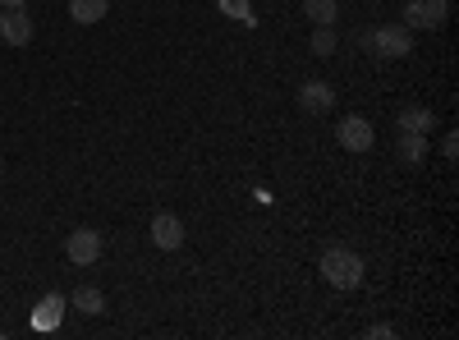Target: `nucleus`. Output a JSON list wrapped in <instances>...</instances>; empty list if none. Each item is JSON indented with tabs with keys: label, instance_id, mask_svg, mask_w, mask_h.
Returning <instances> with one entry per match:
<instances>
[{
	"label": "nucleus",
	"instance_id": "1",
	"mask_svg": "<svg viewBox=\"0 0 459 340\" xmlns=\"http://www.w3.org/2000/svg\"><path fill=\"white\" fill-rule=\"evenodd\" d=\"M317 267H322V281L335 285V290H359V285H363V257L350 253V248H340V244H331V248L322 253Z\"/></svg>",
	"mask_w": 459,
	"mask_h": 340
},
{
	"label": "nucleus",
	"instance_id": "15",
	"mask_svg": "<svg viewBox=\"0 0 459 340\" xmlns=\"http://www.w3.org/2000/svg\"><path fill=\"white\" fill-rule=\"evenodd\" d=\"M308 47H313V56H322V60H326V56H335V23H317Z\"/></svg>",
	"mask_w": 459,
	"mask_h": 340
},
{
	"label": "nucleus",
	"instance_id": "4",
	"mask_svg": "<svg viewBox=\"0 0 459 340\" xmlns=\"http://www.w3.org/2000/svg\"><path fill=\"white\" fill-rule=\"evenodd\" d=\"M335 138H340L344 153H372L377 129H372V120H363V116H344V120L335 125Z\"/></svg>",
	"mask_w": 459,
	"mask_h": 340
},
{
	"label": "nucleus",
	"instance_id": "22",
	"mask_svg": "<svg viewBox=\"0 0 459 340\" xmlns=\"http://www.w3.org/2000/svg\"><path fill=\"white\" fill-rule=\"evenodd\" d=\"M0 14H5V10H0Z\"/></svg>",
	"mask_w": 459,
	"mask_h": 340
},
{
	"label": "nucleus",
	"instance_id": "12",
	"mask_svg": "<svg viewBox=\"0 0 459 340\" xmlns=\"http://www.w3.org/2000/svg\"><path fill=\"white\" fill-rule=\"evenodd\" d=\"M69 309H79V313L97 318V313H106V294H101L97 285H79V290L69 294Z\"/></svg>",
	"mask_w": 459,
	"mask_h": 340
},
{
	"label": "nucleus",
	"instance_id": "5",
	"mask_svg": "<svg viewBox=\"0 0 459 340\" xmlns=\"http://www.w3.org/2000/svg\"><path fill=\"white\" fill-rule=\"evenodd\" d=\"M65 257L74 262V267H92V262L101 257V235L88 231V225H83V231H74V235L65 240Z\"/></svg>",
	"mask_w": 459,
	"mask_h": 340
},
{
	"label": "nucleus",
	"instance_id": "11",
	"mask_svg": "<svg viewBox=\"0 0 459 340\" xmlns=\"http://www.w3.org/2000/svg\"><path fill=\"white\" fill-rule=\"evenodd\" d=\"M65 322V299L60 294H47L42 304H37V313H32V327L37 331H56Z\"/></svg>",
	"mask_w": 459,
	"mask_h": 340
},
{
	"label": "nucleus",
	"instance_id": "2",
	"mask_svg": "<svg viewBox=\"0 0 459 340\" xmlns=\"http://www.w3.org/2000/svg\"><path fill=\"white\" fill-rule=\"evenodd\" d=\"M409 51H413V28H404V23H377L372 28V56L404 60Z\"/></svg>",
	"mask_w": 459,
	"mask_h": 340
},
{
	"label": "nucleus",
	"instance_id": "7",
	"mask_svg": "<svg viewBox=\"0 0 459 340\" xmlns=\"http://www.w3.org/2000/svg\"><path fill=\"white\" fill-rule=\"evenodd\" d=\"M152 244H157V248H166V253H175V248L184 244V221H179L175 212L152 216Z\"/></svg>",
	"mask_w": 459,
	"mask_h": 340
},
{
	"label": "nucleus",
	"instance_id": "9",
	"mask_svg": "<svg viewBox=\"0 0 459 340\" xmlns=\"http://www.w3.org/2000/svg\"><path fill=\"white\" fill-rule=\"evenodd\" d=\"M395 125H400V134H432V125H437V116L428 106H404V110H395Z\"/></svg>",
	"mask_w": 459,
	"mask_h": 340
},
{
	"label": "nucleus",
	"instance_id": "6",
	"mask_svg": "<svg viewBox=\"0 0 459 340\" xmlns=\"http://www.w3.org/2000/svg\"><path fill=\"white\" fill-rule=\"evenodd\" d=\"M299 110H308V116H331L335 110V88L322 83V79H308L299 88Z\"/></svg>",
	"mask_w": 459,
	"mask_h": 340
},
{
	"label": "nucleus",
	"instance_id": "20",
	"mask_svg": "<svg viewBox=\"0 0 459 340\" xmlns=\"http://www.w3.org/2000/svg\"><path fill=\"white\" fill-rule=\"evenodd\" d=\"M28 0H0V10H23Z\"/></svg>",
	"mask_w": 459,
	"mask_h": 340
},
{
	"label": "nucleus",
	"instance_id": "14",
	"mask_svg": "<svg viewBox=\"0 0 459 340\" xmlns=\"http://www.w3.org/2000/svg\"><path fill=\"white\" fill-rule=\"evenodd\" d=\"M303 14L313 19V28L317 23H335L340 19V0H303Z\"/></svg>",
	"mask_w": 459,
	"mask_h": 340
},
{
	"label": "nucleus",
	"instance_id": "19",
	"mask_svg": "<svg viewBox=\"0 0 459 340\" xmlns=\"http://www.w3.org/2000/svg\"><path fill=\"white\" fill-rule=\"evenodd\" d=\"M354 42H359V51H372V28H359Z\"/></svg>",
	"mask_w": 459,
	"mask_h": 340
},
{
	"label": "nucleus",
	"instance_id": "8",
	"mask_svg": "<svg viewBox=\"0 0 459 340\" xmlns=\"http://www.w3.org/2000/svg\"><path fill=\"white\" fill-rule=\"evenodd\" d=\"M32 19L23 14V10H5V14H0V42H5V47H28L32 42Z\"/></svg>",
	"mask_w": 459,
	"mask_h": 340
},
{
	"label": "nucleus",
	"instance_id": "16",
	"mask_svg": "<svg viewBox=\"0 0 459 340\" xmlns=\"http://www.w3.org/2000/svg\"><path fill=\"white\" fill-rule=\"evenodd\" d=\"M216 10L225 19H235V23H253V5H248V0H216Z\"/></svg>",
	"mask_w": 459,
	"mask_h": 340
},
{
	"label": "nucleus",
	"instance_id": "18",
	"mask_svg": "<svg viewBox=\"0 0 459 340\" xmlns=\"http://www.w3.org/2000/svg\"><path fill=\"white\" fill-rule=\"evenodd\" d=\"M368 336H372V340H386V336H395V327H391V322H377V327H368Z\"/></svg>",
	"mask_w": 459,
	"mask_h": 340
},
{
	"label": "nucleus",
	"instance_id": "21",
	"mask_svg": "<svg viewBox=\"0 0 459 340\" xmlns=\"http://www.w3.org/2000/svg\"><path fill=\"white\" fill-rule=\"evenodd\" d=\"M0 175H5V161H0Z\"/></svg>",
	"mask_w": 459,
	"mask_h": 340
},
{
	"label": "nucleus",
	"instance_id": "13",
	"mask_svg": "<svg viewBox=\"0 0 459 340\" xmlns=\"http://www.w3.org/2000/svg\"><path fill=\"white\" fill-rule=\"evenodd\" d=\"M110 10V0H69V14L74 23H101Z\"/></svg>",
	"mask_w": 459,
	"mask_h": 340
},
{
	"label": "nucleus",
	"instance_id": "17",
	"mask_svg": "<svg viewBox=\"0 0 459 340\" xmlns=\"http://www.w3.org/2000/svg\"><path fill=\"white\" fill-rule=\"evenodd\" d=\"M441 157H446V161H455V157H459V138H455V134H446V138H441Z\"/></svg>",
	"mask_w": 459,
	"mask_h": 340
},
{
	"label": "nucleus",
	"instance_id": "10",
	"mask_svg": "<svg viewBox=\"0 0 459 340\" xmlns=\"http://www.w3.org/2000/svg\"><path fill=\"white\" fill-rule=\"evenodd\" d=\"M395 161L409 166V170H418V166L428 161V138H423V134H400V143H395Z\"/></svg>",
	"mask_w": 459,
	"mask_h": 340
},
{
	"label": "nucleus",
	"instance_id": "3",
	"mask_svg": "<svg viewBox=\"0 0 459 340\" xmlns=\"http://www.w3.org/2000/svg\"><path fill=\"white\" fill-rule=\"evenodd\" d=\"M446 19H450V0H409L404 5V28L437 32V28H446Z\"/></svg>",
	"mask_w": 459,
	"mask_h": 340
}]
</instances>
